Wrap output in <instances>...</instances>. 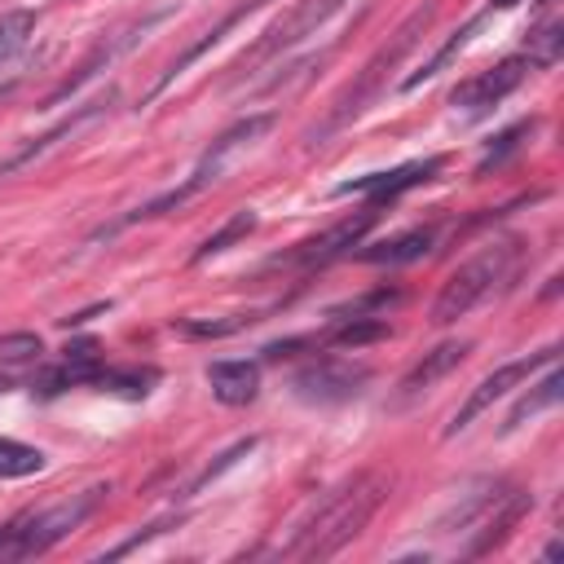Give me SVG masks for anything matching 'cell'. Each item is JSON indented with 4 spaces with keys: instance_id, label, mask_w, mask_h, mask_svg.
Masks as SVG:
<instances>
[{
    "instance_id": "obj_24",
    "label": "cell",
    "mask_w": 564,
    "mask_h": 564,
    "mask_svg": "<svg viewBox=\"0 0 564 564\" xmlns=\"http://www.w3.org/2000/svg\"><path fill=\"white\" fill-rule=\"evenodd\" d=\"M256 229V212L251 207H238L216 234H207L203 242H198V251H194V264H203V260H212V256H220V251H229L234 242H242L247 234Z\"/></svg>"
},
{
    "instance_id": "obj_12",
    "label": "cell",
    "mask_w": 564,
    "mask_h": 564,
    "mask_svg": "<svg viewBox=\"0 0 564 564\" xmlns=\"http://www.w3.org/2000/svg\"><path fill=\"white\" fill-rule=\"evenodd\" d=\"M529 507H533V494H524V489H502V494L485 507V516L471 524V542L458 546V555H463V560H476V555H489L494 546H502L507 533L520 524V516H524Z\"/></svg>"
},
{
    "instance_id": "obj_10",
    "label": "cell",
    "mask_w": 564,
    "mask_h": 564,
    "mask_svg": "<svg viewBox=\"0 0 564 564\" xmlns=\"http://www.w3.org/2000/svg\"><path fill=\"white\" fill-rule=\"evenodd\" d=\"M106 110H110V93H106V97H97V101H88V106H79V110H70V115H66V119H57L48 132L31 137V141H26V145H18L9 159H0V181H4V176H13V172H22V167H31L35 159H44L48 150H57L62 141L79 137L84 128H93L97 119H106Z\"/></svg>"
},
{
    "instance_id": "obj_5",
    "label": "cell",
    "mask_w": 564,
    "mask_h": 564,
    "mask_svg": "<svg viewBox=\"0 0 564 564\" xmlns=\"http://www.w3.org/2000/svg\"><path fill=\"white\" fill-rule=\"evenodd\" d=\"M348 0H300L282 22H273L269 31H264V40L251 48V53H242L238 62H234V75H229V84H238L242 75H256V66H264V62H273L278 53H286V48H295L300 40H308V35H317L339 9H344Z\"/></svg>"
},
{
    "instance_id": "obj_13",
    "label": "cell",
    "mask_w": 564,
    "mask_h": 564,
    "mask_svg": "<svg viewBox=\"0 0 564 564\" xmlns=\"http://www.w3.org/2000/svg\"><path fill=\"white\" fill-rule=\"evenodd\" d=\"M529 70H533L529 57H507V62H498L494 70H480V75H471L467 84H458L449 101H454L458 110H467V115H485V110L498 106L507 93H516Z\"/></svg>"
},
{
    "instance_id": "obj_4",
    "label": "cell",
    "mask_w": 564,
    "mask_h": 564,
    "mask_svg": "<svg viewBox=\"0 0 564 564\" xmlns=\"http://www.w3.org/2000/svg\"><path fill=\"white\" fill-rule=\"evenodd\" d=\"M106 494H110V485H93V489L70 494V498H62V502H53V507H44V511H35V516H22V520L4 524V529H0V560H31V555H44V551L57 546L70 529H79V524L97 511V502H101Z\"/></svg>"
},
{
    "instance_id": "obj_6",
    "label": "cell",
    "mask_w": 564,
    "mask_h": 564,
    "mask_svg": "<svg viewBox=\"0 0 564 564\" xmlns=\"http://www.w3.org/2000/svg\"><path fill=\"white\" fill-rule=\"evenodd\" d=\"M278 123V115L273 110H256V115H247V119H238V123H229L207 150H203V159H198V167L189 172V189L198 194V189H207L212 181H220L229 167H234V159L238 154H247L269 128Z\"/></svg>"
},
{
    "instance_id": "obj_35",
    "label": "cell",
    "mask_w": 564,
    "mask_h": 564,
    "mask_svg": "<svg viewBox=\"0 0 564 564\" xmlns=\"http://www.w3.org/2000/svg\"><path fill=\"white\" fill-rule=\"evenodd\" d=\"M9 388H13V379H4V375H0V392H9Z\"/></svg>"
},
{
    "instance_id": "obj_33",
    "label": "cell",
    "mask_w": 564,
    "mask_h": 564,
    "mask_svg": "<svg viewBox=\"0 0 564 564\" xmlns=\"http://www.w3.org/2000/svg\"><path fill=\"white\" fill-rule=\"evenodd\" d=\"M172 524H176V520H172V516H167V520H154V524H150V529H141V533H132V538H128V542H119V546H110V551H106V555H101V560H119V555H128V551H137V546H141V542H150V538H159V533H163V529H172Z\"/></svg>"
},
{
    "instance_id": "obj_34",
    "label": "cell",
    "mask_w": 564,
    "mask_h": 564,
    "mask_svg": "<svg viewBox=\"0 0 564 564\" xmlns=\"http://www.w3.org/2000/svg\"><path fill=\"white\" fill-rule=\"evenodd\" d=\"M13 88H18V79H4V84H0V101H4V97H13Z\"/></svg>"
},
{
    "instance_id": "obj_3",
    "label": "cell",
    "mask_w": 564,
    "mask_h": 564,
    "mask_svg": "<svg viewBox=\"0 0 564 564\" xmlns=\"http://www.w3.org/2000/svg\"><path fill=\"white\" fill-rule=\"evenodd\" d=\"M516 260H520V242H516V238H502V242H489V247H485L480 256H471L467 264H458V269L445 278L436 304H432V322H436V326H449V322L467 317L485 295H494V291L511 278Z\"/></svg>"
},
{
    "instance_id": "obj_20",
    "label": "cell",
    "mask_w": 564,
    "mask_h": 564,
    "mask_svg": "<svg viewBox=\"0 0 564 564\" xmlns=\"http://www.w3.org/2000/svg\"><path fill=\"white\" fill-rule=\"evenodd\" d=\"M436 242V229H405V234H397V238H383V242H375V247H361L357 251V260H366V264H410V260H419V256H427V247Z\"/></svg>"
},
{
    "instance_id": "obj_19",
    "label": "cell",
    "mask_w": 564,
    "mask_h": 564,
    "mask_svg": "<svg viewBox=\"0 0 564 564\" xmlns=\"http://www.w3.org/2000/svg\"><path fill=\"white\" fill-rule=\"evenodd\" d=\"M511 4H516V0H489V4H485L476 18H467V22H463V26H458V31H454V35H449V40H445V44H441V48H436V53H432V57H427L419 70H414V75H405V79H401V88H419V84H427L432 75H441V70H445V66H449V62H454L463 48H467V40H471V35L485 26V18H489L494 9H511Z\"/></svg>"
},
{
    "instance_id": "obj_32",
    "label": "cell",
    "mask_w": 564,
    "mask_h": 564,
    "mask_svg": "<svg viewBox=\"0 0 564 564\" xmlns=\"http://www.w3.org/2000/svg\"><path fill=\"white\" fill-rule=\"evenodd\" d=\"M251 449H256V441H251V436H247V441H238V445H229V449L220 454V463H212V467H207V471H203V476L194 480V489H203V485H212V480H216L220 471H229V467H234L238 458H247Z\"/></svg>"
},
{
    "instance_id": "obj_11",
    "label": "cell",
    "mask_w": 564,
    "mask_h": 564,
    "mask_svg": "<svg viewBox=\"0 0 564 564\" xmlns=\"http://www.w3.org/2000/svg\"><path fill=\"white\" fill-rule=\"evenodd\" d=\"M375 207H366V212H357V216H344V220H335L330 229H322V234H313V238H304L291 256H286V264H300V269H317V264H330V260H339V256H352V247L366 238V229L375 225Z\"/></svg>"
},
{
    "instance_id": "obj_26",
    "label": "cell",
    "mask_w": 564,
    "mask_h": 564,
    "mask_svg": "<svg viewBox=\"0 0 564 564\" xmlns=\"http://www.w3.org/2000/svg\"><path fill=\"white\" fill-rule=\"evenodd\" d=\"M40 467H44V454L35 445H22V441L0 436V476H31Z\"/></svg>"
},
{
    "instance_id": "obj_31",
    "label": "cell",
    "mask_w": 564,
    "mask_h": 564,
    "mask_svg": "<svg viewBox=\"0 0 564 564\" xmlns=\"http://www.w3.org/2000/svg\"><path fill=\"white\" fill-rule=\"evenodd\" d=\"M40 352H44V344H40L35 330H9V335H0V361H31Z\"/></svg>"
},
{
    "instance_id": "obj_7",
    "label": "cell",
    "mask_w": 564,
    "mask_h": 564,
    "mask_svg": "<svg viewBox=\"0 0 564 564\" xmlns=\"http://www.w3.org/2000/svg\"><path fill=\"white\" fill-rule=\"evenodd\" d=\"M555 352H560V348L551 344V348H542V352H529V357H516V361H502L498 370H489V375H485V379H480V383H476V388L467 392V401H463V405L454 410V419H449L445 436H458V432H467L476 414H485V410H489V405H494L498 397H507V392H511L516 383H524V379H529V375H533L538 366L555 361Z\"/></svg>"
},
{
    "instance_id": "obj_18",
    "label": "cell",
    "mask_w": 564,
    "mask_h": 564,
    "mask_svg": "<svg viewBox=\"0 0 564 564\" xmlns=\"http://www.w3.org/2000/svg\"><path fill=\"white\" fill-rule=\"evenodd\" d=\"M207 383L220 405H247L260 392V366L256 361H212Z\"/></svg>"
},
{
    "instance_id": "obj_25",
    "label": "cell",
    "mask_w": 564,
    "mask_h": 564,
    "mask_svg": "<svg viewBox=\"0 0 564 564\" xmlns=\"http://www.w3.org/2000/svg\"><path fill=\"white\" fill-rule=\"evenodd\" d=\"M35 31V13L31 9H9L0 13V62H9Z\"/></svg>"
},
{
    "instance_id": "obj_15",
    "label": "cell",
    "mask_w": 564,
    "mask_h": 564,
    "mask_svg": "<svg viewBox=\"0 0 564 564\" xmlns=\"http://www.w3.org/2000/svg\"><path fill=\"white\" fill-rule=\"evenodd\" d=\"M264 4H269V0H242L238 9H229V13H225V18L216 22V26H207V31H203V35L194 40V44H185V48H181V53H176V57H172V62L163 66V75H159V79L150 84V93H145L141 101H154V97H159V93H163V88H167V84H172L176 75H185V66H189V62H198V57H203V53H207L212 44H220V40H225V35H229V31H234V26L242 22V18H251V13H256V9H264Z\"/></svg>"
},
{
    "instance_id": "obj_2",
    "label": "cell",
    "mask_w": 564,
    "mask_h": 564,
    "mask_svg": "<svg viewBox=\"0 0 564 564\" xmlns=\"http://www.w3.org/2000/svg\"><path fill=\"white\" fill-rule=\"evenodd\" d=\"M432 18H436V4H432V0H427V4H419V9H414V13H410V18L388 35V44H379V48H375V57H370V62L357 70V79H352V84L330 101V115H326L317 128H308V137H304V141H308V145H326V137H335L339 128H348V123H352V119H357V115H361V110L383 93L388 75H392V70L401 66V57L423 40V31L432 26Z\"/></svg>"
},
{
    "instance_id": "obj_28",
    "label": "cell",
    "mask_w": 564,
    "mask_h": 564,
    "mask_svg": "<svg viewBox=\"0 0 564 564\" xmlns=\"http://www.w3.org/2000/svg\"><path fill=\"white\" fill-rule=\"evenodd\" d=\"M524 137H533V119H520V123H511V128H507V132H502V137L489 145V154L476 163V176H485V172H489V167H498L507 154H516V150L524 145Z\"/></svg>"
},
{
    "instance_id": "obj_23",
    "label": "cell",
    "mask_w": 564,
    "mask_h": 564,
    "mask_svg": "<svg viewBox=\"0 0 564 564\" xmlns=\"http://www.w3.org/2000/svg\"><path fill=\"white\" fill-rule=\"evenodd\" d=\"M564 53V18H542L533 31H529V44H524V57L529 66H555Z\"/></svg>"
},
{
    "instance_id": "obj_27",
    "label": "cell",
    "mask_w": 564,
    "mask_h": 564,
    "mask_svg": "<svg viewBox=\"0 0 564 564\" xmlns=\"http://www.w3.org/2000/svg\"><path fill=\"white\" fill-rule=\"evenodd\" d=\"M159 375L145 366V370H110V366H101V375H97V388L106 392H123V397H145L150 392V383H154Z\"/></svg>"
},
{
    "instance_id": "obj_16",
    "label": "cell",
    "mask_w": 564,
    "mask_h": 564,
    "mask_svg": "<svg viewBox=\"0 0 564 564\" xmlns=\"http://www.w3.org/2000/svg\"><path fill=\"white\" fill-rule=\"evenodd\" d=\"M101 366H106V361L97 357V344L84 339V344H70L57 366L40 370V375L31 379V388H35L40 397H57V392H66V388H75V383H97Z\"/></svg>"
},
{
    "instance_id": "obj_1",
    "label": "cell",
    "mask_w": 564,
    "mask_h": 564,
    "mask_svg": "<svg viewBox=\"0 0 564 564\" xmlns=\"http://www.w3.org/2000/svg\"><path fill=\"white\" fill-rule=\"evenodd\" d=\"M383 494H388V476L383 471L348 476L344 485L326 489L308 507V516L291 529L286 542L273 546V555H282V560H326V555H335L339 546H348L366 529V520L379 511Z\"/></svg>"
},
{
    "instance_id": "obj_8",
    "label": "cell",
    "mask_w": 564,
    "mask_h": 564,
    "mask_svg": "<svg viewBox=\"0 0 564 564\" xmlns=\"http://www.w3.org/2000/svg\"><path fill=\"white\" fill-rule=\"evenodd\" d=\"M163 18H167V9H154V13H145V18L128 22V26H119L115 35H106V40H101V44H97V48H93V53H88L79 66H75V75H66V79H62V84H57V88L44 97V106H62L70 93H79V88H84V84H88L97 70H106L115 57H123V53H128V48H132V44H137L145 31H154Z\"/></svg>"
},
{
    "instance_id": "obj_9",
    "label": "cell",
    "mask_w": 564,
    "mask_h": 564,
    "mask_svg": "<svg viewBox=\"0 0 564 564\" xmlns=\"http://www.w3.org/2000/svg\"><path fill=\"white\" fill-rule=\"evenodd\" d=\"M370 379L366 366H348V361H313L291 379V392L308 405H339L352 401L361 392V383Z\"/></svg>"
},
{
    "instance_id": "obj_14",
    "label": "cell",
    "mask_w": 564,
    "mask_h": 564,
    "mask_svg": "<svg viewBox=\"0 0 564 564\" xmlns=\"http://www.w3.org/2000/svg\"><path fill=\"white\" fill-rule=\"evenodd\" d=\"M436 167H441V159L401 163V167H392V172H370V176L344 181V185H335V194H366V198H370V207H379V203H392L397 194H405V189L423 185V181H427Z\"/></svg>"
},
{
    "instance_id": "obj_22",
    "label": "cell",
    "mask_w": 564,
    "mask_h": 564,
    "mask_svg": "<svg viewBox=\"0 0 564 564\" xmlns=\"http://www.w3.org/2000/svg\"><path fill=\"white\" fill-rule=\"evenodd\" d=\"M375 339H388V322L375 317V313H357V317H344L339 326H330L322 335V344H339V348H366Z\"/></svg>"
},
{
    "instance_id": "obj_21",
    "label": "cell",
    "mask_w": 564,
    "mask_h": 564,
    "mask_svg": "<svg viewBox=\"0 0 564 564\" xmlns=\"http://www.w3.org/2000/svg\"><path fill=\"white\" fill-rule=\"evenodd\" d=\"M560 388H564V375H560V366L555 361H546V375L516 401V410L507 414V423H502V432H516V427H524V419H538L542 410H551L555 401H560Z\"/></svg>"
},
{
    "instance_id": "obj_30",
    "label": "cell",
    "mask_w": 564,
    "mask_h": 564,
    "mask_svg": "<svg viewBox=\"0 0 564 564\" xmlns=\"http://www.w3.org/2000/svg\"><path fill=\"white\" fill-rule=\"evenodd\" d=\"M322 62H326V53H308V57H300V62H291V66H278V75H273L269 84H260V93H286V88L304 84L313 70H322Z\"/></svg>"
},
{
    "instance_id": "obj_17",
    "label": "cell",
    "mask_w": 564,
    "mask_h": 564,
    "mask_svg": "<svg viewBox=\"0 0 564 564\" xmlns=\"http://www.w3.org/2000/svg\"><path fill=\"white\" fill-rule=\"evenodd\" d=\"M471 352V344L467 339H449V344H436L432 352H423L410 370H405V379L397 383V397L401 401H410V397H419V392H427V388H436L454 366H463V357Z\"/></svg>"
},
{
    "instance_id": "obj_29",
    "label": "cell",
    "mask_w": 564,
    "mask_h": 564,
    "mask_svg": "<svg viewBox=\"0 0 564 564\" xmlns=\"http://www.w3.org/2000/svg\"><path fill=\"white\" fill-rule=\"evenodd\" d=\"M247 322H256V317H225V322L181 317V322H172V330H176V335H185V339H220V335H234V330H242Z\"/></svg>"
}]
</instances>
